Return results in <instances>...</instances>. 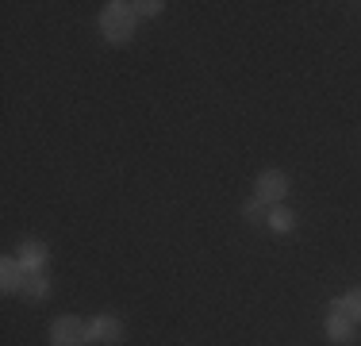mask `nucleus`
<instances>
[{"mask_svg":"<svg viewBox=\"0 0 361 346\" xmlns=\"http://www.w3.org/2000/svg\"><path fill=\"white\" fill-rule=\"evenodd\" d=\"M323 331H326V339L331 342H338V346H346V342H354V335H357V323L342 311V300L334 297L331 304H326V319H323Z\"/></svg>","mask_w":361,"mask_h":346,"instance_id":"obj_4","label":"nucleus"},{"mask_svg":"<svg viewBox=\"0 0 361 346\" xmlns=\"http://www.w3.org/2000/svg\"><path fill=\"white\" fill-rule=\"evenodd\" d=\"M50 346H92L89 342V323L81 316H58L47 331Z\"/></svg>","mask_w":361,"mask_h":346,"instance_id":"obj_2","label":"nucleus"},{"mask_svg":"<svg viewBox=\"0 0 361 346\" xmlns=\"http://www.w3.org/2000/svg\"><path fill=\"white\" fill-rule=\"evenodd\" d=\"M161 8H166L161 0H139V4H135V12H139V16H150V20H154V16H161Z\"/></svg>","mask_w":361,"mask_h":346,"instance_id":"obj_12","label":"nucleus"},{"mask_svg":"<svg viewBox=\"0 0 361 346\" xmlns=\"http://www.w3.org/2000/svg\"><path fill=\"white\" fill-rule=\"evenodd\" d=\"M27 270H23L20 266V258H4V262H0V292H4V297H16V292H23V285H27Z\"/></svg>","mask_w":361,"mask_h":346,"instance_id":"obj_7","label":"nucleus"},{"mask_svg":"<svg viewBox=\"0 0 361 346\" xmlns=\"http://www.w3.org/2000/svg\"><path fill=\"white\" fill-rule=\"evenodd\" d=\"M288 189H292V181H288L285 169H262V173H257V181H254V196H257V201H265L269 208L273 204H285Z\"/></svg>","mask_w":361,"mask_h":346,"instance_id":"obj_3","label":"nucleus"},{"mask_svg":"<svg viewBox=\"0 0 361 346\" xmlns=\"http://www.w3.org/2000/svg\"><path fill=\"white\" fill-rule=\"evenodd\" d=\"M135 28H139L135 4H127V0H108V4L100 8V35H104L111 47H127V42L135 39Z\"/></svg>","mask_w":361,"mask_h":346,"instance_id":"obj_1","label":"nucleus"},{"mask_svg":"<svg viewBox=\"0 0 361 346\" xmlns=\"http://www.w3.org/2000/svg\"><path fill=\"white\" fill-rule=\"evenodd\" d=\"M296 223H300V215L292 212L288 204H273L269 208V223H265V227H269L273 235H292V231H296Z\"/></svg>","mask_w":361,"mask_h":346,"instance_id":"obj_8","label":"nucleus"},{"mask_svg":"<svg viewBox=\"0 0 361 346\" xmlns=\"http://www.w3.org/2000/svg\"><path fill=\"white\" fill-rule=\"evenodd\" d=\"M342 311H346L354 323H361V289H350V292H342Z\"/></svg>","mask_w":361,"mask_h":346,"instance_id":"obj_11","label":"nucleus"},{"mask_svg":"<svg viewBox=\"0 0 361 346\" xmlns=\"http://www.w3.org/2000/svg\"><path fill=\"white\" fill-rule=\"evenodd\" d=\"M89 342L92 346H119V342H123V319L111 316V311L92 316L89 319Z\"/></svg>","mask_w":361,"mask_h":346,"instance_id":"obj_5","label":"nucleus"},{"mask_svg":"<svg viewBox=\"0 0 361 346\" xmlns=\"http://www.w3.org/2000/svg\"><path fill=\"white\" fill-rule=\"evenodd\" d=\"M23 297H27L31 304H42V300L50 297V277L47 273H31L27 285H23Z\"/></svg>","mask_w":361,"mask_h":346,"instance_id":"obj_9","label":"nucleus"},{"mask_svg":"<svg viewBox=\"0 0 361 346\" xmlns=\"http://www.w3.org/2000/svg\"><path fill=\"white\" fill-rule=\"evenodd\" d=\"M16 258H20V266H23L27 273H47V266H50V246H47L42 239H27V242H20Z\"/></svg>","mask_w":361,"mask_h":346,"instance_id":"obj_6","label":"nucleus"},{"mask_svg":"<svg viewBox=\"0 0 361 346\" xmlns=\"http://www.w3.org/2000/svg\"><path fill=\"white\" fill-rule=\"evenodd\" d=\"M243 220H246V223H257V227H265V223H269V204L257 201V196H250V201L243 204Z\"/></svg>","mask_w":361,"mask_h":346,"instance_id":"obj_10","label":"nucleus"}]
</instances>
